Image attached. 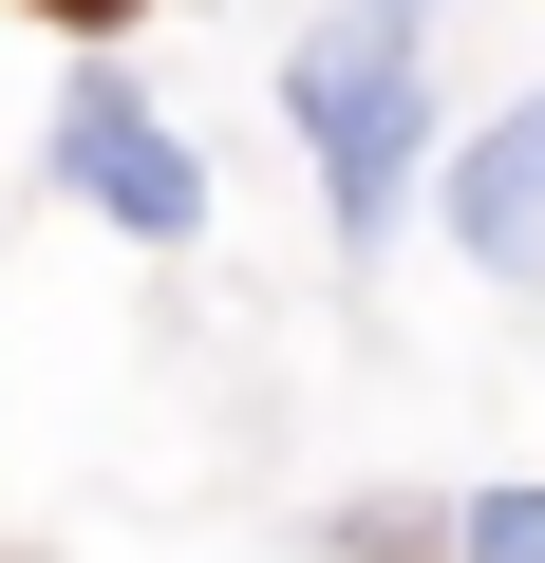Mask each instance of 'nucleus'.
<instances>
[{"mask_svg": "<svg viewBox=\"0 0 545 563\" xmlns=\"http://www.w3.org/2000/svg\"><path fill=\"white\" fill-rule=\"evenodd\" d=\"M283 113L320 132V188H339V244H377L395 225V188H414V20L395 0H358V20H320L302 57H283Z\"/></svg>", "mask_w": 545, "mask_h": 563, "instance_id": "nucleus-1", "label": "nucleus"}, {"mask_svg": "<svg viewBox=\"0 0 545 563\" xmlns=\"http://www.w3.org/2000/svg\"><path fill=\"white\" fill-rule=\"evenodd\" d=\"M57 188H76V207H113L132 244H188V225H207V169L151 132V95H132V76H76V113H57Z\"/></svg>", "mask_w": 545, "mask_h": 563, "instance_id": "nucleus-2", "label": "nucleus"}, {"mask_svg": "<svg viewBox=\"0 0 545 563\" xmlns=\"http://www.w3.org/2000/svg\"><path fill=\"white\" fill-rule=\"evenodd\" d=\"M451 225H470V263H526V282H545V95H526L508 132H470V169H451Z\"/></svg>", "mask_w": 545, "mask_h": 563, "instance_id": "nucleus-3", "label": "nucleus"}, {"mask_svg": "<svg viewBox=\"0 0 545 563\" xmlns=\"http://www.w3.org/2000/svg\"><path fill=\"white\" fill-rule=\"evenodd\" d=\"M470 563H545V488H508V507H470Z\"/></svg>", "mask_w": 545, "mask_h": 563, "instance_id": "nucleus-4", "label": "nucleus"}, {"mask_svg": "<svg viewBox=\"0 0 545 563\" xmlns=\"http://www.w3.org/2000/svg\"><path fill=\"white\" fill-rule=\"evenodd\" d=\"M57 20H113V0H57Z\"/></svg>", "mask_w": 545, "mask_h": 563, "instance_id": "nucleus-5", "label": "nucleus"}, {"mask_svg": "<svg viewBox=\"0 0 545 563\" xmlns=\"http://www.w3.org/2000/svg\"><path fill=\"white\" fill-rule=\"evenodd\" d=\"M395 20H433V0H395Z\"/></svg>", "mask_w": 545, "mask_h": 563, "instance_id": "nucleus-6", "label": "nucleus"}]
</instances>
